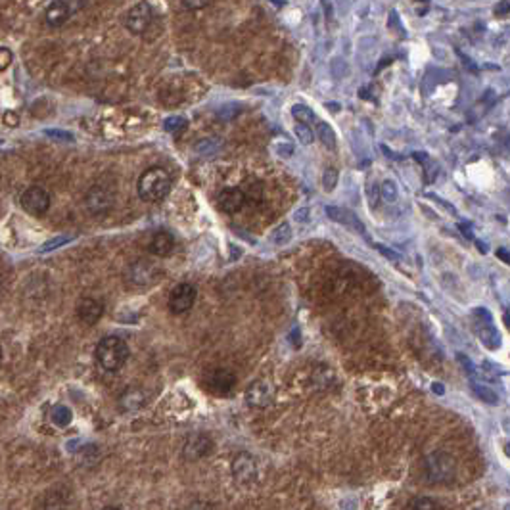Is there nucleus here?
<instances>
[{
  "instance_id": "obj_38",
  "label": "nucleus",
  "mask_w": 510,
  "mask_h": 510,
  "mask_svg": "<svg viewBox=\"0 0 510 510\" xmlns=\"http://www.w3.org/2000/svg\"><path fill=\"white\" fill-rule=\"evenodd\" d=\"M48 135H54L56 138H65V140H73L69 133H60V130H48Z\"/></svg>"
},
{
  "instance_id": "obj_18",
  "label": "nucleus",
  "mask_w": 510,
  "mask_h": 510,
  "mask_svg": "<svg viewBox=\"0 0 510 510\" xmlns=\"http://www.w3.org/2000/svg\"><path fill=\"white\" fill-rule=\"evenodd\" d=\"M146 401H148V399H146V394H144L142 389L130 388L123 394L121 399H119V405H121L123 410L135 412V410L142 409L144 405H146Z\"/></svg>"
},
{
  "instance_id": "obj_33",
  "label": "nucleus",
  "mask_w": 510,
  "mask_h": 510,
  "mask_svg": "<svg viewBox=\"0 0 510 510\" xmlns=\"http://www.w3.org/2000/svg\"><path fill=\"white\" fill-rule=\"evenodd\" d=\"M367 192H368V198H370V206H376L378 203V187L374 184L373 180H368V184H367Z\"/></svg>"
},
{
  "instance_id": "obj_37",
  "label": "nucleus",
  "mask_w": 510,
  "mask_h": 510,
  "mask_svg": "<svg viewBox=\"0 0 510 510\" xmlns=\"http://www.w3.org/2000/svg\"><path fill=\"white\" fill-rule=\"evenodd\" d=\"M459 229H460V232H462V234H464V236H467V238H470V240L474 238V236H472V230H470V224L460 223L459 224Z\"/></svg>"
},
{
  "instance_id": "obj_11",
  "label": "nucleus",
  "mask_w": 510,
  "mask_h": 510,
  "mask_svg": "<svg viewBox=\"0 0 510 510\" xmlns=\"http://www.w3.org/2000/svg\"><path fill=\"white\" fill-rule=\"evenodd\" d=\"M211 451H213V439L206 434H194L187 439V443L182 447V457L190 462H194V460L208 457Z\"/></svg>"
},
{
  "instance_id": "obj_21",
  "label": "nucleus",
  "mask_w": 510,
  "mask_h": 510,
  "mask_svg": "<svg viewBox=\"0 0 510 510\" xmlns=\"http://www.w3.org/2000/svg\"><path fill=\"white\" fill-rule=\"evenodd\" d=\"M51 418H52V422L58 426V428H64V426H67L69 422H72V410L67 409L65 405H56L54 409H52L51 412Z\"/></svg>"
},
{
  "instance_id": "obj_9",
  "label": "nucleus",
  "mask_w": 510,
  "mask_h": 510,
  "mask_svg": "<svg viewBox=\"0 0 510 510\" xmlns=\"http://www.w3.org/2000/svg\"><path fill=\"white\" fill-rule=\"evenodd\" d=\"M152 23V8L146 2H138L135 6L130 8L125 18V25L129 29L130 33L135 35H142L146 29L150 27Z\"/></svg>"
},
{
  "instance_id": "obj_23",
  "label": "nucleus",
  "mask_w": 510,
  "mask_h": 510,
  "mask_svg": "<svg viewBox=\"0 0 510 510\" xmlns=\"http://www.w3.org/2000/svg\"><path fill=\"white\" fill-rule=\"evenodd\" d=\"M290 240H292V229H290V224L288 223L279 224L273 232L274 244H288Z\"/></svg>"
},
{
  "instance_id": "obj_34",
  "label": "nucleus",
  "mask_w": 510,
  "mask_h": 510,
  "mask_svg": "<svg viewBox=\"0 0 510 510\" xmlns=\"http://www.w3.org/2000/svg\"><path fill=\"white\" fill-rule=\"evenodd\" d=\"M182 6L188 8V10H196V8H206L209 6V2H196V0H190V2H182Z\"/></svg>"
},
{
  "instance_id": "obj_13",
  "label": "nucleus",
  "mask_w": 510,
  "mask_h": 510,
  "mask_svg": "<svg viewBox=\"0 0 510 510\" xmlns=\"http://www.w3.org/2000/svg\"><path fill=\"white\" fill-rule=\"evenodd\" d=\"M326 215L330 217L332 221H336V223L347 227V229L365 234V224H363V221H361L359 217L355 215L353 211H349V209L330 206V208H326Z\"/></svg>"
},
{
  "instance_id": "obj_6",
  "label": "nucleus",
  "mask_w": 510,
  "mask_h": 510,
  "mask_svg": "<svg viewBox=\"0 0 510 510\" xmlns=\"http://www.w3.org/2000/svg\"><path fill=\"white\" fill-rule=\"evenodd\" d=\"M232 476L238 483H244V485H252L257 480V462L250 453H238L232 459Z\"/></svg>"
},
{
  "instance_id": "obj_44",
  "label": "nucleus",
  "mask_w": 510,
  "mask_h": 510,
  "mask_svg": "<svg viewBox=\"0 0 510 510\" xmlns=\"http://www.w3.org/2000/svg\"><path fill=\"white\" fill-rule=\"evenodd\" d=\"M102 510H121V509H119V506H104Z\"/></svg>"
},
{
  "instance_id": "obj_26",
  "label": "nucleus",
  "mask_w": 510,
  "mask_h": 510,
  "mask_svg": "<svg viewBox=\"0 0 510 510\" xmlns=\"http://www.w3.org/2000/svg\"><path fill=\"white\" fill-rule=\"evenodd\" d=\"M294 133H295V137H297V140L302 144H305V146H309V144H313V140H315V137H313V130L307 127V125H302V123H297L294 127Z\"/></svg>"
},
{
  "instance_id": "obj_4",
  "label": "nucleus",
  "mask_w": 510,
  "mask_h": 510,
  "mask_svg": "<svg viewBox=\"0 0 510 510\" xmlns=\"http://www.w3.org/2000/svg\"><path fill=\"white\" fill-rule=\"evenodd\" d=\"M159 279H161L159 267L154 265L152 261H146V259H138L127 269V282L130 286L148 288L156 284Z\"/></svg>"
},
{
  "instance_id": "obj_1",
  "label": "nucleus",
  "mask_w": 510,
  "mask_h": 510,
  "mask_svg": "<svg viewBox=\"0 0 510 510\" xmlns=\"http://www.w3.org/2000/svg\"><path fill=\"white\" fill-rule=\"evenodd\" d=\"M129 359V345L119 336H106L96 345V361L104 370L117 373Z\"/></svg>"
},
{
  "instance_id": "obj_2",
  "label": "nucleus",
  "mask_w": 510,
  "mask_h": 510,
  "mask_svg": "<svg viewBox=\"0 0 510 510\" xmlns=\"http://www.w3.org/2000/svg\"><path fill=\"white\" fill-rule=\"evenodd\" d=\"M171 190V177L161 167H150L138 179V196L144 201L163 200Z\"/></svg>"
},
{
  "instance_id": "obj_32",
  "label": "nucleus",
  "mask_w": 510,
  "mask_h": 510,
  "mask_svg": "<svg viewBox=\"0 0 510 510\" xmlns=\"http://www.w3.org/2000/svg\"><path fill=\"white\" fill-rule=\"evenodd\" d=\"M10 64H12V52L8 48H0V72L6 69Z\"/></svg>"
},
{
  "instance_id": "obj_24",
  "label": "nucleus",
  "mask_w": 510,
  "mask_h": 510,
  "mask_svg": "<svg viewBox=\"0 0 510 510\" xmlns=\"http://www.w3.org/2000/svg\"><path fill=\"white\" fill-rule=\"evenodd\" d=\"M380 196L384 198V201H388V203H394V201L397 200V196H399V192H397L396 182H394V180H384V182H382V187H380Z\"/></svg>"
},
{
  "instance_id": "obj_42",
  "label": "nucleus",
  "mask_w": 510,
  "mask_h": 510,
  "mask_svg": "<svg viewBox=\"0 0 510 510\" xmlns=\"http://www.w3.org/2000/svg\"><path fill=\"white\" fill-rule=\"evenodd\" d=\"M497 10H501V12H503L501 15H504L506 12H509V2H503V4H499V6L495 8V12H497Z\"/></svg>"
},
{
  "instance_id": "obj_7",
  "label": "nucleus",
  "mask_w": 510,
  "mask_h": 510,
  "mask_svg": "<svg viewBox=\"0 0 510 510\" xmlns=\"http://www.w3.org/2000/svg\"><path fill=\"white\" fill-rule=\"evenodd\" d=\"M196 288L188 282H182L179 286L173 288L171 295H169V309L175 315H182L187 311L192 309V305L196 302Z\"/></svg>"
},
{
  "instance_id": "obj_36",
  "label": "nucleus",
  "mask_w": 510,
  "mask_h": 510,
  "mask_svg": "<svg viewBox=\"0 0 510 510\" xmlns=\"http://www.w3.org/2000/svg\"><path fill=\"white\" fill-rule=\"evenodd\" d=\"M459 361L464 365V368H467L468 373H474V365H472V361L468 359V357H464V355H459Z\"/></svg>"
},
{
  "instance_id": "obj_15",
  "label": "nucleus",
  "mask_w": 510,
  "mask_h": 510,
  "mask_svg": "<svg viewBox=\"0 0 510 510\" xmlns=\"http://www.w3.org/2000/svg\"><path fill=\"white\" fill-rule=\"evenodd\" d=\"M244 203L246 194L240 188H224L223 192L219 194V208L223 209L224 213H230V215L244 208Z\"/></svg>"
},
{
  "instance_id": "obj_16",
  "label": "nucleus",
  "mask_w": 510,
  "mask_h": 510,
  "mask_svg": "<svg viewBox=\"0 0 510 510\" xmlns=\"http://www.w3.org/2000/svg\"><path fill=\"white\" fill-rule=\"evenodd\" d=\"M474 330L476 334H478L480 342H482L485 347H489V349H497V347L501 345V334H499V330L493 326L491 321H478V318H476Z\"/></svg>"
},
{
  "instance_id": "obj_14",
  "label": "nucleus",
  "mask_w": 510,
  "mask_h": 510,
  "mask_svg": "<svg viewBox=\"0 0 510 510\" xmlns=\"http://www.w3.org/2000/svg\"><path fill=\"white\" fill-rule=\"evenodd\" d=\"M77 315L85 324H96L104 315V305L94 297H83L77 305Z\"/></svg>"
},
{
  "instance_id": "obj_28",
  "label": "nucleus",
  "mask_w": 510,
  "mask_h": 510,
  "mask_svg": "<svg viewBox=\"0 0 510 510\" xmlns=\"http://www.w3.org/2000/svg\"><path fill=\"white\" fill-rule=\"evenodd\" d=\"M187 125L188 121L184 119V117H180V115H177V117H169L166 121V130H169V133H180V130H184L187 129Z\"/></svg>"
},
{
  "instance_id": "obj_45",
  "label": "nucleus",
  "mask_w": 510,
  "mask_h": 510,
  "mask_svg": "<svg viewBox=\"0 0 510 510\" xmlns=\"http://www.w3.org/2000/svg\"><path fill=\"white\" fill-rule=\"evenodd\" d=\"M0 294H2V282H0Z\"/></svg>"
},
{
  "instance_id": "obj_8",
  "label": "nucleus",
  "mask_w": 510,
  "mask_h": 510,
  "mask_svg": "<svg viewBox=\"0 0 510 510\" xmlns=\"http://www.w3.org/2000/svg\"><path fill=\"white\" fill-rule=\"evenodd\" d=\"M22 208L31 215H43L51 208V194L41 187L27 188L22 194Z\"/></svg>"
},
{
  "instance_id": "obj_5",
  "label": "nucleus",
  "mask_w": 510,
  "mask_h": 510,
  "mask_svg": "<svg viewBox=\"0 0 510 510\" xmlns=\"http://www.w3.org/2000/svg\"><path fill=\"white\" fill-rule=\"evenodd\" d=\"M115 192L106 184H94L85 196V206L93 215H102L114 208Z\"/></svg>"
},
{
  "instance_id": "obj_17",
  "label": "nucleus",
  "mask_w": 510,
  "mask_h": 510,
  "mask_svg": "<svg viewBox=\"0 0 510 510\" xmlns=\"http://www.w3.org/2000/svg\"><path fill=\"white\" fill-rule=\"evenodd\" d=\"M72 6L73 4H69V2H52L46 8V12H44V20H46V23L51 27H60V25H64L69 20Z\"/></svg>"
},
{
  "instance_id": "obj_27",
  "label": "nucleus",
  "mask_w": 510,
  "mask_h": 510,
  "mask_svg": "<svg viewBox=\"0 0 510 510\" xmlns=\"http://www.w3.org/2000/svg\"><path fill=\"white\" fill-rule=\"evenodd\" d=\"M338 184V171L334 167H328L323 175V188L326 192H332Z\"/></svg>"
},
{
  "instance_id": "obj_25",
  "label": "nucleus",
  "mask_w": 510,
  "mask_h": 510,
  "mask_svg": "<svg viewBox=\"0 0 510 510\" xmlns=\"http://www.w3.org/2000/svg\"><path fill=\"white\" fill-rule=\"evenodd\" d=\"M410 510H441V506L431 497H418L415 499V503L410 504Z\"/></svg>"
},
{
  "instance_id": "obj_22",
  "label": "nucleus",
  "mask_w": 510,
  "mask_h": 510,
  "mask_svg": "<svg viewBox=\"0 0 510 510\" xmlns=\"http://www.w3.org/2000/svg\"><path fill=\"white\" fill-rule=\"evenodd\" d=\"M292 115H294L297 121L302 123V125H309V123H315V114H313V109L307 108V106H303V104H295L294 108H292Z\"/></svg>"
},
{
  "instance_id": "obj_10",
  "label": "nucleus",
  "mask_w": 510,
  "mask_h": 510,
  "mask_svg": "<svg viewBox=\"0 0 510 510\" xmlns=\"http://www.w3.org/2000/svg\"><path fill=\"white\" fill-rule=\"evenodd\" d=\"M203 380H206L209 391L219 394V396L229 394L230 389L236 386V376H234V373H230L229 368H213L206 374Z\"/></svg>"
},
{
  "instance_id": "obj_30",
  "label": "nucleus",
  "mask_w": 510,
  "mask_h": 510,
  "mask_svg": "<svg viewBox=\"0 0 510 510\" xmlns=\"http://www.w3.org/2000/svg\"><path fill=\"white\" fill-rule=\"evenodd\" d=\"M274 150H276V154L282 156V158H290L292 152H294V146L290 142H286V140H282V142H274Z\"/></svg>"
},
{
  "instance_id": "obj_39",
  "label": "nucleus",
  "mask_w": 510,
  "mask_h": 510,
  "mask_svg": "<svg viewBox=\"0 0 510 510\" xmlns=\"http://www.w3.org/2000/svg\"><path fill=\"white\" fill-rule=\"evenodd\" d=\"M6 125H10V127H15V125H18V115L10 114V112H8V114H6Z\"/></svg>"
},
{
  "instance_id": "obj_19",
  "label": "nucleus",
  "mask_w": 510,
  "mask_h": 510,
  "mask_svg": "<svg viewBox=\"0 0 510 510\" xmlns=\"http://www.w3.org/2000/svg\"><path fill=\"white\" fill-rule=\"evenodd\" d=\"M173 248H175V240H173L171 234H167V232H158L156 236L152 238L150 242V252L154 255H158V257H166L169 253L173 252Z\"/></svg>"
},
{
  "instance_id": "obj_40",
  "label": "nucleus",
  "mask_w": 510,
  "mask_h": 510,
  "mask_svg": "<svg viewBox=\"0 0 510 510\" xmlns=\"http://www.w3.org/2000/svg\"><path fill=\"white\" fill-rule=\"evenodd\" d=\"M497 255H499V257L503 259L504 263H509V261H510L509 252H506V250H504V248H499V250H497Z\"/></svg>"
},
{
  "instance_id": "obj_3",
  "label": "nucleus",
  "mask_w": 510,
  "mask_h": 510,
  "mask_svg": "<svg viewBox=\"0 0 510 510\" xmlns=\"http://www.w3.org/2000/svg\"><path fill=\"white\" fill-rule=\"evenodd\" d=\"M426 478L430 483H451L457 476V460L449 453H431L424 462Z\"/></svg>"
},
{
  "instance_id": "obj_46",
  "label": "nucleus",
  "mask_w": 510,
  "mask_h": 510,
  "mask_svg": "<svg viewBox=\"0 0 510 510\" xmlns=\"http://www.w3.org/2000/svg\"><path fill=\"white\" fill-rule=\"evenodd\" d=\"M0 359H2V349H0Z\"/></svg>"
},
{
  "instance_id": "obj_43",
  "label": "nucleus",
  "mask_w": 510,
  "mask_h": 510,
  "mask_svg": "<svg viewBox=\"0 0 510 510\" xmlns=\"http://www.w3.org/2000/svg\"><path fill=\"white\" fill-rule=\"evenodd\" d=\"M190 510H209V509L208 506H203V504H194Z\"/></svg>"
},
{
  "instance_id": "obj_12",
  "label": "nucleus",
  "mask_w": 510,
  "mask_h": 510,
  "mask_svg": "<svg viewBox=\"0 0 510 510\" xmlns=\"http://www.w3.org/2000/svg\"><path fill=\"white\" fill-rule=\"evenodd\" d=\"M274 399V388L271 382L257 380L253 382L250 388L246 389V401L250 407L255 409H263L267 405H271Z\"/></svg>"
},
{
  "instance_id": "obj_31",
  "label": "nucleus",
  "mask_w": 510,
  "mask_h": 510,
  "mask_svg": "<svg viewBox=\"0 0 510 510\" xmlns=\"http://www.w3.org/2000/svg\"><path fill=\"white\" fill-rule=\"evenodd\" d=\"M374 248L378 250V252L384 255V257H388V259H394V261H397V259H401V255L396 252V250H391V248H386V246H382V244H374Z\"/></svg>"
},
{
  "instance_id": "obj_29",
  "label": "nucleus",
  "mask_w": 510,
  "mask_h": 510,
  "mask_svg": "<svg viewBox=\"0 0 510 510\" xmlns=\"http://www.w3.org/2000/svg\"><path fill=\"white\" fill-rule=\"evenodd\" d=\"M472 389H474L476 394L480 396V399H483V401H488V403H499V397L491 391L489 388H485V386H478L476 382H472Z\"/></svg>"
},
{
  "instance_id": "obj_35",
  "label": "nucleus",
  "mask_w": 510,
  "mask_h": 510,
  "mask_svg": "<svg viewBox=\"0 0 510 510\" xmlns=\"http://www.w3.org/2000/svg\"><path fill=\"white\" fill-rule=\"evenodd\" d=\"M428 198H431V200H434V201H438V203H441V206H443V208L449 209V211H451V213H455V208H453V206H451V203H447V201L441 200V198H439V196H436V194H428Z\"/></svg>"
},
{
  "instance_id": "obj_41",
  "label": "nucleus",
  "mask_w": 510,
  "mask_h": 510,
  "mask_svg": "<svg viewBox=\"0 0 510 510\" xmlns=\"http://www.w3.org/2000/svg\"><path fill=\"white\" fill-rule=\"evenodd\" d=\"M295 219H300V221H305V219H307V209H300V211L295 213Z\"/></svg>"
},
{
  "instance_id": "obj_20",
  "label": "nucleus",
  "mask_w": 510,
  "mask_h": 510,
  "mask_svg": "<svg viewBox=\"0 0 510 510\" xmlns=\"http://www.w3.org/2000/svg\"><path fill=\"white\" fill-rule=\"evenodd\" d=\"M316 137L321 138V142L326 148H330V150L336 148V135H334V130L328 123H316Z\"/></svg>"
}]
</instances>
